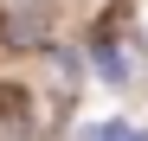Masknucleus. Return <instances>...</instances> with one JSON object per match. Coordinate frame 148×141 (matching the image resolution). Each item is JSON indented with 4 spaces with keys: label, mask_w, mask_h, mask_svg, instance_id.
I'll return each instance as SVG.
<instances>
[{
    "label": "nucleus",
    "mask_w": 148,
    "mask_h": 141,
    "mask_svg": "<svg viewBox=\"0 0 148 141\" xmlns=\"http://www.w3.org/2000/svg\"><path fill=\"white\" fill-rule=\"evenodd\" d=\"M129 141H148V135H129Z\"/></svg>",
    "instance_id": "nucleus-4"
},
{
    "label": "nucleus",
    "mask_w": 148,
    "mask_h": 141,
    "mask_svg": "<svg viewBox=\"0 0 148 141\" xmlns=\"http://www.w3.org/2000/svg\"><path fill=\"white\" fill-rule=\"evenodd\" d=\"M0 135H26V90L0 83Z\"/></svg>",
    "instance_id": "nucleus-1"
},
{
    "label": "nucleus",
    "mask_w": 148,
    "mask_h": 141,
    "mask_svg": "<svg viewBox=\"0 0 148 141\" xmlns=\"http://www.w3.org/2000/svg\"><path fill=\"white\" fill-rule=\"evenodd\" d=\"M129 135H135L129 122H90L84 128V141H129Z\"/></svg>",
    "instance_id": "nucleus-2"
},
{
    "label": "nucleus",
    "mask_w": 148,
    "mask_h": 141,
    "mask_svg": "<svg viewBox=\"0 0 148 141\" xmlns=\"http://www.w3.org/2000/svg\"><path fill=\"white\" fill-rule=\"evenodd\" d=\"M97 64H103L110 70V83H122V52H116V45L103 39V45H97Z\"/></svg>",
    "instance_id": "nucleus-3"
}]
</instances>
